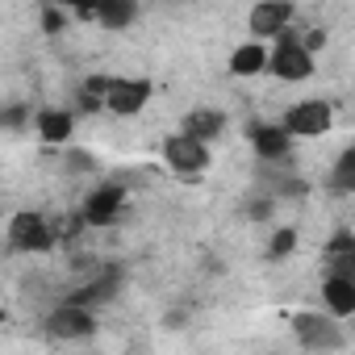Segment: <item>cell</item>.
I'll list each match as a JSON object with an SVG mask.
<instances>
[{
    "label": "cell",
    "instance_id": "obj_1",
    "mask_svg": "<svg viewBox=\"0 0 355 355\" xmlns=\"http://www.w3.org/2000/svg\"><path fill=\"white\" fill-rule=\"evenodd\" d=\"M268 71H272L276 80L301 84V80H309V76H313V55H305V51H301V42H297V34H293V30H284V34L276 38V51L268 55Z\"/></svg>",
    "mask_w": 355,
    "mask_h": 355
},
{
    "label": "cell",
    "instance_id": "obj_2",
    "mask_svg": "<svg viewBox=\"0 0 355 355\" xmlns=\"http://www.w3.org/2000/svg\"><path fill=\"white\" fill-rule=\"evenodd\" d=\"M293 334L301 347L309 351H338L347 343L343 326L330 318V313H293Z\"/></svg>",
    "mask_w": 355,
    "mask_h": 355
},
{
    "label": "cell",
    "instance_id": "obj_3",
    "mask_svg": "<svg viewBox=\"0 0 355 355\" xmlns=\"http://www.w3.org/2000/svg\"><path fill=\"white\" fill-rule=\"evenodd\" d=\"M330 121H334L330 101H301V105H293V109L284 113L280 130H284L288 138H318V134L330 130Z\"/></svg>",
    "mask_w": 355,
    "mask_h": 355
},
{
    "label": "cell",
    "instance_id": "obj_4",
    "mask_svg": "<svg viewBox=\"0 0 355 355\" xmlns=\"http://www.w3.org/2000/svg\"><path fill=\"white\" fill-rule=\"evenodd\" d=\"M46 334L59 338V343H80V338L96 334V318H92V309H80V305L63 301L46 313Z\"/></svg>",
    "mask_w": 355,
    "mask_h": 355
},
{
    "label": "cell",
    "instance_id": "obj_5",
    "mask_svg": "<svg viewBox=\"0 0 355 355\" xmlns=\"http://www.w3.org/2000/svg\"><path fill=\"white\" fill-rule=\"evenodd\" d=\"M9 247L13 251H51L55 247V226L42 214L26 209L9 222Z\"/></svg>",
    "mask_w": 355,
    "mask_h": 355
},
{
    "label": "cell",
    "instance_id": "obj_6",
    "mask_svg": "<svg viewBox=\"0 0 355 355\" xmlns=\"http://www.w3.org/2000/svg\"><path fill=\"white\" fill-rule=\"evenodd\" d=\"M163 159H167L171 171L197 175V171L209 167V146H205V142H193V138H184V134H171V138L163 142Z\"/></svg>",
    "mask_w": 355,
    "mask_h": 355
},
{
    "label": "cell",
    "instance_id": "obj_7",
    "mask_svg": "<svg viewBox=\"0 0 355 355\" xmlns=\"http://www.w3.org/2000/svg\"><path fill=\"white\" fill-rule=\"evenodd\" d=\"M121 209H125V189H121V184H105V189H96V193L84 201L80 222H84V226H113V222L121 218Z\"/></svg>",
    "mask_w": 355,
    "mask_h": 355
},
{
    "label": "cell",
    "instance_id": "obj_8",
    "mask_svg": "<svg viewBox=\"0 0 355 355\" xmlns=\"http://www.w3.org/2000/svg\"><path fill=\"white\" fill-rule=\"evenodd\" d=\"M293 13H297V9L288 5V0H263V5H255V9H251V21H247L251 34H255L251 42H259V38H280V34L293 26Z\"/></svg>",
    "mask_w": 355,
    "mask_h": 355
},
{
    "label": "cell",
    "instance_id": "obj_9",
    "mask_svg": "<svg viewBox=\"0 0 355 355\" xmlns=\"http://www.w3.org/2000/svg\"><path fill=\"white\" fill-rule=\"evenodd\" d=\"M146 101H150V80H109V92H105V109L109 113L134 117Z\"/></svg>",
    "mask_w": 355,
    "mask_h": 355
},
{
    "label": "cell",
    "instance_id": "obj_10",
    "mask_svg": "<svg viewBox=\"0 0 355 355\" xmlns=\"http://www.w3.org/2000/svg\"><path fill=\"white\" fill-rule=\"evenodd\" d=\"M117 288H121V272H117V268H105V272H101V276H92L84 288H76V293L67 297V305L92 309V305H105V301H113V297H117Z\"/></svg>",
    "mask_w": 355,
    "mask_h": 355
},
{
    "label": "cell",
    "instance_id": "obj_11",
    "mask_svg": "<svg viewBox=\"0 0 355 355\" xmlns=\"http://www.w3.org/2000/svg\"><path fill=\"white\" fill-rule=\"evenodd\" d=\"M222 130H226V117L218 113V109H193L184 121H180V134L184 138H193V142H214V138H222Z\"/></svg>",
    "mask_w": 355,
    "mask_h": 355
},
{
    "label": "cell",
    "instance_id": "obj_12",
    "mask_svg": "<svg viewBox=\"0 0 355 355\" xmlns=\"http://www.w3.org/2000/svg\"><path fill=\"white\" fill-rule=\"evenodd\" d=\"M251 142H255V155L268 159V163H276L293 150V138L280 125H251Z\"/></svg>",
    "mask_w": 355,
    "mask_h": 355
},
{
    "label": "cell",
    "instance_id": "obj_13",
    "mask_svg": "<svg viewBox=\"0 0 355 355\" xmlns=\"http://www.w3.org/2000/svg\"><path fill=\"white\" fill-rule=\"evenodd\" d=\"M322 301H326V313L338 322L347 313H355V280H343V276H330L326 288H322Z\"/></svg>",
    "mask_w": 355,
    "mask_h": 355
},
{
    "label": "cell",
    "instance_id": "obj_14",
    "mask_svg": "<svg viewBox=\"0 0 355 355\" xmlns=\"http://www.w3.org/2000/svg\"><path fill=\"white\" fill-rule=\"evenodd\" d=\"M134 17H138L134 0H96V17L92 21H101L105 30H125Z\"/></svg>",
    "mask_w": 355,
    "mask_h": 355
},
{
    "label": "cell",
    "instance_id": "obj_15",
    "mask_svg": "<svg viewBox=\"0 0 355 355\" xmlns=\"http://www.w3.org/2000/svg\"><path fill=\"white\" fill-rule=\"evenodd\" d=\"M259 71H268V51L259 42H243L230 55V76H259Z\"/></svg>",
    "mask_w": 355,
    "mask_h": 355
},
{
    "label": "cell",
    "instance_id": "obj_16",
    "mask_svg": "<svg viewBox=\"0 0 355 355\" xmlns=\"http://www.w3.org/2000/svg\"><path fill=\"white\" fill-rule=\"evenodd\" d=\"M71 113L67 109H42L38 113V138L42 142H67L71 138Z\"/></svg>",
    "mask_w": 355,
    "mask_h": 355
},
{
    "label": "cell",
    "instance_id": "obj_17",
    "mask_svg": "<svg viewBox=\"0 0 355 355\" xmlns=\"http://www.w3.org/2000/svg\"><path fill=\"white\" fill-rule=\"evenodd\" d=\"M330 189L334 193H355V146H347L334 163V175H330Z\"/></svg>",
    "mask_w": 355,
    "mask_h": 355
},
{
    "label": "cell",
    "instance_id": "obj_18",
    "mask_svg": "<svg viewBox=\"0 0 355 355\" xmlns=\"http://www.w3.org/2000/svg\"><path fill=\"white\" fill-rule=\"evenodd\" d=\"M105 92H109V80H105V76H92L88 84H80V109H84V113L105 109Z\"/></svg>",
    "mask_w": 355,
    "mask_h": 355
},
{
    "label": "cell",
    "instance_id": "obj_19",
    "mask_svg": "<svg viewBox=\"0 0 355 355\" xmlns=\"http://www.w3.org/2000/svg\"><path fill=\"white\" fill-rule=\"evenodd\" d=\"M30 121V109L26 105H9V109H0V130H21Z\"/></svg>",
    "mask_w": 355,
    "mask_h": 355
},
{
    "label": "cell",
    "instance_id": "obj_20",
    "mask_svg": "<svg viewBox=\"0 0 355 355\" xmlns=\"http://www.w3.org/2000/svg\"><path fill=\"white\" fill-rule=\"evenodd\" d=\"M293 247H297V230H276V239H272L268 255H272V259H284Z\"/></svg>",
    "mask_w": 355,
    "mask_h": 355
},
{
    "label": "cell",
    "instance_id": "obj_21",
    "mask_svg": "<svg viewBox=\"0 0 355 355\" xmlns=\"http://www.w3.org/2000/svg\"><path fill=\"white\" fill-rule=\"evenodd\" d=\"M63 21H67V13H63V9L42 5V30H46V34H59V30H63Z\"/></svg>",
    "mask_w": 355,
    "mask_h": 355
},
{
    "label": "cell",
    "instance_id": "obj_22",
    "mask_svg": "<svg viewBox=\"0 0 355 355\" xmlns=\"http://www.w3.org/2000/svg\"><path fill=\"white\" fill-rule=\"evenodd\" d=\"M326 255H355V239L347 230H338L330 243H326Z\"/></svg>",
    "mask_w": 355,
    "mask_h": 355
},
{
    "label": "cell",
    "instance_id": "obj_23",
    "mask_svg": "<svg viewBox=\"0 0 355 355\" xmlns=\"http://www.w3.org/2000/svg\"><path fill=\"white\" fill-rule=\"evenodd\" d=\"M67 163H71V171H92L96 167V155L92 150H67Z\"/></svg>",
    "mask_w": 355,
    "mask_h": 355
},
{
    "label": "cell",
    "instance_id": "obj_24",
    "mask_svg": "<svg viewBox=\"0 0 355 355\" xmlns=\"http://www.w3.org/2000/svg\"><path fill=\"white\" fill-rule=\"evenodd\" d=\"M247 214H251L255 222H268V218H272V201H268V197H255V201L247 205Z\"/></svg>",
    "mask_w": 355,
    "mask_h": 355
},
{
    "label": "cell",
    "instance_id": "obj_25",
    "mask_svg": "<svg viewBox=\"0 0 355 355\" xmlns=\"http://www.w3.org/2000/svg\"><path fill=\"white\" fill-rule=\"evenodd\" d=\"M167 326H189V313H184V309H171V313H167Z\"/></svg>",
    "mask_w": 355,
    "mask_h": 355
},
{
    "label": "cell",
    "instance_id": "obj_26",
    "mask_svg": "<svg viewBox=\"0 0 355 355\" xmlns=\"http://www.w3.org/2000/svg\"><path fill=\"white\" fill-rule=\"evenodd\" d=\"M0 322H5V305H0Z\"/></svg>",
    "mask_w": 355,
    "mask_h": 355
}]
</instances>
